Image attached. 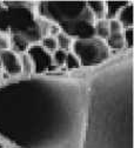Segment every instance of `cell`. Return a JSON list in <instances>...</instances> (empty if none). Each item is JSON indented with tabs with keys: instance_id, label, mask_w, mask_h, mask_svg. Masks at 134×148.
Returning a JSON list of instances; mask_svg holds the SVG:
<instances>
[{
	"instance_id": "7",
	"label": "cell",
	"mask_w": 134,
	"mask_h": 148,
	"mask_svg": "<svg viewBox=\"0 0 134 148\" xmlns=\"http://www.w3.org/2000/svg\"><path fill=\"white\" fill-rule=\"evenodd\" d=\"M128 1H105L106 5V15L105 19L106 20H113L117 19V16L121 8L127 4Z\"/></svg>"
},
{
	"instance_id": "16",
	"label": "cell",
	"mask_w": 134,
	"mask_h": 148,
	"mask_svg": "<svg viewBox=\"0 0 134 148\" xmlns=\"http://www.w3.org/2000/svg\"><path fill=\"white\" fill-rule=\"evenodd\" d=\"M124 35V41H125V46L129 49L133 48V42H134V31L133 27L132 28H126L125 32L122 33Z\"/></svg>"
},
{
	"instance_id": "17",
	"label": "cell",
	"mask_w": 134,
	"mask_h": 148,
	"mask_svg": "<svg viewBox=\"0 0 134 148\" xmlns=\"http://www.w3.org/2000/svg\"><path fill=\"white\" fill-rule=\"evenodd\" d=\"M108 29H109V34L122 33V26L120 25V23L117 19L108 20Z\"/></svg>"
},
{
	"instance_id": "18",
	"label": "cell",
	"mask_w": 134,
	"mask_h": 148,
	"mask_svg": "<svg viewBox=\"0 0 134 148\" xmlns=\"http://www.w3.org/2000/svg\"><path fill=\"white\" fill-rule=\"evenodd\" d=\"M11 47V40L10 36L4 32H0V51H6Z\"/></svg>"
},
{
	"instance_id": "20",
	"label": "cell",
	"mask_w": 134,
	"mask_h": 148,
	"mask_svg": "<svg viewBox=\"0 0 134 148\" xmlns=\"http://www.w3.org/2000/svg\"><path fill=\"white\" fill-rule=\"evenodd\" d=\"M0 69H1V64H0Z\"/></svg>"
},
{
	"instance_id": "13",
	"label": "cell",
	"mask_w": 134,
	"mask_h": 148,
	"mask_svg": "<svg viewBox=\"0 0 134 148\" xmlns=\"http://www.w3.org/2000/svg\"><path fill=\"white\" fill-rule=\"evenodd\" d=\"M41 47L47 51L48 53H53L55 52L56 49H58V44H56V39L54 38V36H45V38L43 39V44H41Z\"/></svg>"
},
{
	"instance_id": "8",
	"label": "cell",
	"mask_w": 134,
	"mask_h": 148,
	"mask_svg": "<svg viewBox=\"0 0 134 148\" xmlns=\"http://www.w3.org/2000/svg\"><path fill=\"white\" fill-rule=\"evenodd\" d=\"M86 5L97 21L105 19V15H106L105 1H87Z\"/></svg>"
},
{
	"instance_id": "11",
	"label": "cell",
	"mask_w": 134,
	"mask_h": 148,
	"mask_svg": "<svg viewBox=\"0 0 134 148\" xmlns=\"http://www.w3.org/2000/svg\"><path fill=\"white\" fill-rule=\"evenodd\" d=\"M56 39V44H58V47L59 49H63V51H66L72 47V44H73V39L71 36H68L67 34H65L64 32H60L58 35L55 36Z\"/></svg>"
},
{
	"instance_id": "6",
	"label": "cell",
	"mask_w": 134,
	"mask_h": 148,
	"mask_svg": "<svg viewBox=\"0 0 134 148\" xmlns=\"http://www.w3.org/2000/svg\"><path fill=\"white\" fill-rule=\"evenodd\" d=\"M10 40H11V47L13 48L12 51L18 55L26 53L31 46L30 41L21 34H11Z\"/></svg>"
},
{
	"instance_id": "19",
	"label": "cell",
	"mask_w": 134,
	"mask_h": 148,
	"mask_svg": "<svg viewBox=\"0 0 134 148\" xmlns=\"http://www.w3.org/2000/svg\"><path fill=\"white\" fill-rule=\"evenodd\" d=\"M0 148H5V147H4L3 145H0Z\"/></svg>"
},
{
	"instance_id": "15",
	"label": "cell",
	"mask_w": 134,
	"mask_h": 148,
	"mask_svg": "<svg viewBox=\"0 0 134 148\" xmlns=\"http://www.w3.org/2000/svg\"><path fill=\"white\" fill-rule=\"evenodd\" d=\"M65 66L67 69L69 71H73V69H78L80 68V62L78 60V58L72 53V52H67V58H66V61H65Z\"/></svg>"
},
{
	"instance_id": "12",
	"label": "cell",
	"mask_w": 134,
	"mask_h": 148,
	"mask_svg": "<svg viewBox=\"0 0 134 148\" xmlns=\"http://www.w3.org/2000/svg\"><path fill=\"white\" fill-rule=\"evenodd\" d=\"M20 62H21V71L25 75H31V74L34 72L33 62H32V60L28 57L27 53H24L20 55Z\"/></svg>"
},
{
	"instance_id": "1",
	"label": "cell",
	"mask_w": 134,
	"mask_h": 148,
	"mask_svg": "<svg viewBox=\"0 0 134 148\" xmlns=\"http://www.w3.org/2000/svg\"><path fill=\"white\" fill-rule=\"evenodd\" d=\"M43 15L55 21L65 34L74 40L89 39L95 36V18L86 3H43Z\"/></svg>"
},
{
	"instance_id": "3",
	"label": "cell",
	"mask_w": 134,
	"mask_h": 148,
	"mask_svg": "<svg viewBox=\"0 0 134 148\" xmlns=\"http://www.w3.org/2000/svg\"><path fill=\"white\" fill-rule=\"evenodd\" d=\"M28 57L31 58L34 72L36 73H43L46 71H51L53 67L52 61V55L47 51H45L41 46H30L28 51L26 52Z\"/></svg>"
},
{
	"instance_id": "14",
	"label": "cell",
	"mask_w": 134,
	"mask_h": 148,
	"mask_svg": "<svg viewBox=\"0 0 134 148\" xmlns=\"http://www.w3.org/2000/svg\"><path fill=\"white\" fill-rule=\"evenodd\" d=\"M66 58H67V52L58 48L55 52H53V54H52L53 65H55V66H64L65 61H66Z\"/></svg>"
},
{
	"instance_id": "2",
	"label": "cell",
	"mask_w": 134,
	"mask_h": 148,
	"mask_svg": "<svg viewBox=\"0 0 134 148\" xmlns=\"http://www.w3.org/2000/svg\"><path fill=\"white\" fill-rule=\"evenodd\" d=\"M72 53L78 58L80 66L93 67L105 62L111 57V51L107 47L105 40L97 36L89 39L73 40Z\"/></svg>"
},
{
	"instance_id": "21",
	"label": "cell",
	"mask_w": 134,
	"mask_h": 148,
	"mask_svg": "<svg viewBox=\"0 0 134 148\" xmlns=\"http://www.w3.org/2000/svg\"><path fill=\"white\" fill-rule=\"evenodd\" d=\"M0 81H1V79H0Z\"/></svg>"
},
{
	"instance_id": "4",
	"label": "cell",
	"mask_w": 134,
	"mask_h": 148,
	"mask_svg": "<svg viewBox=\"0 0 134 148\" xmlns=\"http://www.w3.org/2000/svg\"><path fill=\"white\" fill-rule=\"evenodd\" d=\"M0 64H1V68L5 71L7 75L16 77L23 73L20 55L14 53L12 49L0 51Z\"/></svg>"
},
{
	"instance_id": "5",
	"label": "cell",
	"mask_w": 134,
	"mask_h": 148,
	"mask_svg": "<svg viewBox=\"0 0 134 148\" xmlns=\"http://www.w3.org/2000/svg\"><path fill=\"white\" fill-rule=\"evenodd\" d=\"M133 3H127L121 11L119 12L118 16H117V20L120 23V25L122 26V28H132L133 27Z\"/></svg>"
},
{
	"instance_id": "9",
	"label": "cell",
	"mask_w": 134,
	"mask_h": 148,
	"mask_svg": "<svg viewBox=\"0 0 134 148\" xmlns=\"http://www.w3.org/2000/svg\"><path fill=\"white\" fill-rule=\"evenodd\" d=\"M107 47L113 51H120L125 47V41H124V35L122 33H114L109 34L108 38L105 40Z\"/></svg>"
},
{
	"instance_id": "10",
	"label": "cell",
	"mask_w": 134,
	"mask_h": 148,
	"mask_svg": "<svg viewBox=\"0 0 134 148\" xmlns=\"http://www.w3.org/2000/svg\"><path fill=\"white\" fill-rule=\"evenodd\" d=\"M94 32H95V36L101 40H106L109 35V29H108V20L102 19V20H98L95 21L94 25Z\"/></svg>"
}]
</instances>
